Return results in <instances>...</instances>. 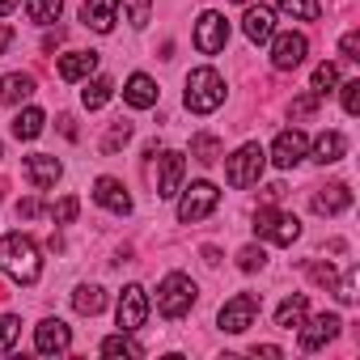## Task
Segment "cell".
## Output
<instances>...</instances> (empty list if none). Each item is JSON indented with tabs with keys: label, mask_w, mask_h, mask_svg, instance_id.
<instances>
[{
	"label": "cell",
	"mask_w": 360,
	"mask_h": 360,
	"mask_svg": "<svg viewBox=\"0 0 360 360\" xmlns=\"http://www.w3.org/2000/svg\"><path fill=\"white\" fill-rule=\"evenodd\" d=\"M0 271L13 276L18 284H39V276H43L39 246L26 233H5L0 238Z\"/></svg>",
	"instance_id": "cell-1"
},
{
	"label": "cell",
	"mask_w": 360,
	"mask_h": 360,
	"mask_svg": "<svg viewBox=\"0 0 360 360\" xmlns=\"http://www.w3.org/2000/svg\"><path fill=\"white\" fill-rule=\"evenodd\" d=\"M183 102H187L191 115H212V110L225 102V81H221V72H217V68H191Z\"/></svg>",
	"instance_id": "cell-2"
},
{
	"label": "cell",
	"mask_w": 360,
	"mask_h": 360,
	"mask_svg": "<svg viewBox=\"0 0 360 360\" xmlns=\"http://www.w3.org/2000/svg\"><path fill=\"white\" fill-rule=\"evenodd\" d=\"M191 305H195V280L191 276H183V271H169L165 280H161V288H157V309H161V318H187L191 314Z\"/></svg>",
	"instance_id": "cell-3"
},
{
	"label": "cell",
	"mask_w": 360,
	"mask_h": 360,
	"mask_svg": "<svg viewBox=\"0 0 360 360\" xmlns=\"http://www.w3.org/2000/svg\"><path fill=\"white\" fill-rule=\"evenodd\" d=\"M263 165H267V153L250 140V144H242V148L225 161V183L238 187V191H246V187H255L259 178H263Z\"/></svg>",
	"instance_id": "cell-4"
},
{
	"label": "cell",
	"mask_w": 360,
	"mask_h": 360,
	"mask_svg": "<svg viewBox=\"0 0 360 360\" xmlns=\"http://www.w3.org/2000/svg\"><path fill=\"white\" fill-rule=\"evenodd\" d=\"M255 233L263 242H276V246H292L301 238V221L292 212H280V208H259L255 212Z\"/></svg>",
	"instance_id": "cell-5"
},
{
	"label": "cell",
	"mask_w": 360,
	"mask_h": 360,
	"mask_svg": "<svg viewBox=\"0 0 360 360\" xmlns=\"http://www.w3.org/2000/svg\"><path fill=\"white\" fill-rule=\"evenodd\" d=\"M217 204H221V191H217L212 183H191L187 195L178 200V221H183V225H195V221L212 217Z\"/></svg>",
	"instance_id": "cell-6"
},
{
	"label": "cell",
	"mask_w": 360,
	"mask_h": 360,
	"mask_svg": "<svg viewBox=\"0 0 360 360\" xmlns=\"http://www.w3.org/2000/svg\"><path fill=\"white\" fill-rule=\"evenodd\" d=\"M144 318H148V292L140 288V284H127L123 292H119V305H115V322H119V330H140L144 326Z\"/></svg>",
	"instance_id": "cell-7"
},
{
	"label": "cell",
	"mask_w": 360,
	"mask_h": 360,
	"mask_svg": "<svg viewBox=\"0 0 360 360\" xmlns=\"http://www.w3.org/2000/svg\"><path fill=\"white\" fill-rule=\"evenodd\" d=\"M255 318H259V297H255V292H238V297H229V301L221 305V330H229V335L250 330Z\"/></svg>",
	"instance_id": "cell-8"
},
{
	"label": "cell",
	"mask_w": 360,
	"mask_h": 360,
	"mask_svg": "<svg viewBox=\"0 0 360 360\" xmlns=\"http://www.w3.org/2000/svg\"><path fill=\"white\" fill-rule=\"evenodd\" d=\"M267 43H271V64H276L280 72H292V68H301V64H305V51H309L305 34L284 30V34H271Z\"/></svg>",
	"instance_id": "cell-9"
},
{
	"label": "cell",
	"mask_w": 360,
	"mask_h": 360,
	"mask_svg": "<svg viewBox=\"0 0 360 360\" xmlns=\"http://www.w3.org/2000/svg\"><path fill=\"white\" fill-rule=\"evenodd\" d=\"M183 174H187L183 153L165 148V153L157 157V195H161V200H174L178 191H183Z\"/></svg>",
	"instance_id": "cell-10"
},
{
	"label": "cell",
	"mask_w": 360,
	"mask_h": 360,
	"mask_svg": "<svg viewBox=\"0 0 360 360\" xmlns=\"http://www.w3.org/2000/svg\"><path fill=\"white\" fill-rule=\"evenodd\" d=\"M225 43H229V22L208 9V13L200 18V26H195V47H200L204 56H217V51H225Z\"/></svg>",
	"instance_id": "cell-11"
},
{
	"label": "cell",
	"mask_w": 360,
	"mask_h": 360,
	"mask_svg": "<svg viewBox=\"0 0 360 360\" xmlns=\"http://www.w3.org/2000/svg\"><path fill=\"white\" fill-rule=\"evenodd\" d=\"M34 347H39L43 356H60V352H68V347H72V330H68V322H60V318L39 322V326H34Z\"/></svg>",
	"instance_id": "cell-12"
},
{
	"label": "cell",
	"mask_w": 360,
	"mask_h": 360,
	"mask_svg": "<svg viewBox=\"0 0 360 360\" xmlns=\"http://www.w3.org/2000/svg\"><path fill=\"white\" fill-rule=\"evenodd\" d=\"M305 148H309V140H305V131H280L276 136V144H271V161L280 165V169H292V165H301L305 161Z\"/></svg>",
	"instance_id": "cell-13"
},
{
	"label": "cell",
	"mask_w": 360,
	"mask_h": 360,
	"mask_svg": "<svg viewBox=\"0 0 360 360\" xmlns=\"http://www.w3.org/2000/svg\"><path fill=\"white\" fill-rule=\"evenodd\" d=\"M26 178H30V187L34 191H47V187H56L60 183V174H64V165L51 157V153H34V157H26Z\"/></svg>",
	"instance_id": "cell-14"
},
{
	"label": "cell",
	"mask_w": 360,
	"mask_h": 360,
	"mask_svg": "<svg viewBox=\"0 0 360 360\" xmlns=\"http://www.w3.org/2000/svg\"><path fill=\"white\" fill-rule=\"evenodd\" d=\"M339 314H318L314 322H301V352H318L322 343H330L339 335Z\"/></svg>",
	"instance_id": "cell-15"
},
{
	"label": "cell",
	"mask_w": 360,
	"mask_h": 360,
	"mask_svg": "<svg viewBox=\"0 0 360 360\" xmlns=\"http://www.w3.org/2000/svg\"><path fill=\"white\" fill-rule=\"evenodd\" d=\"M94 200L106 212H115V217H127L131 212V195H127V187L119 183V178H98V183H94Z\"/></svg>",
	"instance_id": "cell-16"
},
{
	"label": "cell",
	"mask_w": 360,
	"mask_h": 360,
	"mask_svg": "<svg viewBox=\"0 0 360 360\" xmlns=\"http://www.w3.org/2000/svg\"><path fill=\"white\" fill-rule=\"evenodd\" d=\"M115 18H119V0H85V9H81V22L94 34H110Z\"/></svg>",
	"instance_id": "cell-17"
},
{
	"label": "cell",
	"mask_w": 360,
	"mask_h": 360,
	"mask_svg": "<svg viewBox=\"0 0 360 360\" xmlns=\"http://www.w3.org/2000/svg\"><path fill=\"white\" fill-rule=\"evenodd\" d=\"M347 208H352L347 183H330V187H318V191H314V212H318V217H339V212H347Z\"/></svg>",
	"instance_id": "cell-18"
},
{
	"label": "cell",
	"mask_w": 360,
	"mask_h": 360,
	"mask_svg": "<svg viewBox=\"0 0 360 360\" xmlns=\"http://www.w3.org/2000/svg\"><path fill=\"white\" fill-rule=\"evenodd\" d=\"M242 30H246L250 43H267V39L276 34V13H271L267 5H250L246 18H242Z\"/></svg>",
	"instance_id": "cell-19"
},
{
	"label": "cell",
	"mask_w": 360,
	"mask_h": 360,
	"mask_svg": "<svg viewBox=\"0 0 360 360\" xmlns=\"http://www.w3.org/2000/svg\"><path fill=\"white\" fill-rule=\"evenodd\" d=\"M94 68H98V51H68V56H60V64H56L60 81H85Z\"/></svg>",
	"instance_id": "cell-20"
},
{
	"label": "cell",
	"mask_w": 360,
	"mask_h": 360,
	"mask_svg": "<svg viewBox=\"0 0 360 360\" xmlns=\"http://www.w3.org/2000/svg\"><path fill=\"white\" fill-rule=\"evenodd\" d=\"M123 98H127V106L148 110V106H157V81H153V77H144V72H131V77H127V85H123Z\"/></svg>",
	"instance_id": "cell-21"
},
{
	"label": "cell",
	"mask_w": 360,
	"mask_h": 360,
	"mask_svg": "<svg viewBox=\"0 0 360 360\" xmlns=\"http://www.w3.org/2000/svg\"><path fill=\"white\" fill-rule=\"evenodd\" d=\"M26 98H34V77H30V72H9V77H0V102H5V106H22Z\"/></svg>",
	"instance_id": "cell-22"
},
{
	"label": "cell",
	"mask_w": 360,
	"mask_h": 360,
	"mask_svg": "<svg viewBox=\"0 0 360 360\" xmlns=\"http://www.w3.org/2000/svg\"><path fill=\"white\" fill-rule=\"evenodd\" d=\"M305 314H309V301H305L301 292H297V297H284L280 309H276V326H280V330H292V326L305 322Z\"/></svg>",
	"instance_id": "cell-23"
},
{
	"label": "cell",
	"mask_w": 360,
	"mask_h": 360,
	"mask_svg": "<svg viewBox=\"0 0 360 360\" xmlns=\"http://www.w3.org/2000/svg\"><path fill=\"white\" fill-rule=\"evenodd\" d=\"M343 153H347V140H343V131H322V136L314 140V161H322V165L339 161Z\"/></svg>",
	"instance_id": "cell-24"
},
{
	"label": "cell",
	"mask_w": 360,
	"mask_h": 360,
	"mask_svg": "<svg viewBox=\"0 0 360 360\" xmlns=\"http://www.w3.org/2000/svg\"><path fill=\"white\" fill-rule=\"evenodd\" d=\"M72 309H77V314H85V318L102 314V309H106V292H102L98 284H81V288L72 292Z\"/></svg>",
	"instance_id": "cell-25"
},
{
	"label": "cell",
	"mask_w": 360,
	"mask_h": 360,
	"mask_svg": "<svg viewBox=\"0 0 360 360\" xmlns=\"http://www.w3.org/2000/svg\"><path fill=\"white\" fill-rule=\"evenodd\" d=\"M43 123H47V115H43L39 106H26V110H18V119H13V136H18V140H34V136L43 131Z\"/></svg>",
	"instance_id": "cell-26"
},
{
	"label": "cell",
	"mask_w": 360,
	"mask_h": 360,
	"mask_svg": "<svg viewBox=\"0 0 360 360\" xmlns=\"http://www.w3.org/2000/svg\"><path fill=\"white\" fill-rule=\"evenodd\" d=\"M110 94H115L110 77H94V81L81 89V102H85V110H102V106L110 102Z\"/></svg>",
	"instance_id": "cell-27"
},
{
	"label": "cell",
	"mask_w": 360,
	"mask_h": 360,
	"mask_svg": "<svg viewBox=\"0 0 360 360\" xmlns=\"http://www.w3.org/2000/svg\"><path fill=\"white\" fill-rule=\"evenodd\" d=\"M221 153H225V144H221L217 136H208V131H200V136L191 140V157H195L200 165H217Z\"/></svg>",
	"instance_id": "cell-28"
},
{
	"label": "cell",
	"mask_w": 360,
	"mask_h": 360,
	"mask_svg": "<svg viewBox=\"0 0 360 360\" xmlns=\"http://www.w3.org/2000/svg\"><path fill=\"white\" fill-rule=\"evenodd\" d=\"M60 13H64V0H26V18L39 26H51Z\"/></svg>",
	"instance_id": "cell-29"
},
{
	"label": "cell",
	"mask_w": 360,
	"mask_h": 360,
	"mask_svg": "<svg viewBox=\"0 0 360 360\" xmlns=\"http://www.w3.org/2000/svg\"><path fill=\"white\" fill-rule=\"evenodd\" d=\"M280 9H284L288 18H297V22H318V18H322V5H318V0H280Z\"/></svg>",
	"instance_id": "cell-30"
},
{
	"label": "cell",
	"mask_w": 360,
	"mask_h": 360,
	"mask_svg": "<svg viewBox=\"0 0 360 360\" xmlns=\"http://www.w3.org/2000/svg\"><path fill=\"white\" fill-rule=\"evenodd\" d=\"M98 352H102V356H140V343H131V339H127V330H119V335L102 339V343H98Z\"/></svg>",
	"instance_id": "cell-31"
},
{
	"label": "cell",
	"mask_w": 360,
	"mask_h": 360,
	"mask_svg": "<svg viewBox=\"0 0 360 360\" xmlns=\"http://www.w3.org/2000/svg\"><path fill=\"white\" fill-rule=\"evenodd\" d=\"M335 85H339V68H335V64H318V68H314V85H309V89H314L318 98H326Z\"/></svg>",
	"instance_id": "cell-32"
},
{
	"label": "cell",
	"mask_w": 360,
	"mask_h": 360,
	"mask_svg": "<svg viewBox=\"0 0 360 360\" xmlns=\"http://www.w3.org/2000/svg\"><path fill=\"white\" fill-rule=\"evenodd\" d=\"M77 212H81V200H77V195H64V200L51 204V221H56V225H72Z\"/></svg>",
	"instance_id": "cell-33"
},
{
	"label": "cell",
	"mask_w": 360,
	"mask_h": 360,
	"mask_svg": "<svg viewBox=\"0 0 360 360\" xmlns=\"http://www.w3.org/2000/svg\"><path fill=\"white\" fill-rule=\"evenodd\" d=\"M18 335H22V318L0 314V352H9V347L18 343Z\"/></svg>",
	"instance_id": "cell-34"
},
{
	"label": "cell",
	"mask_w": 360,
	"mask_h": 360,
	"mask_svg": "<svg viewBox=\"0 0 360 360\" xmlns=\"http://www.w3.org/2000/svg\"><path fill=\"white\" fill-rule=\"evenodd\" d=\"M123 9H127V22L136 30H144L148 26V13H153V0H123Z\"/></svg>",
	"instance_id": "cell-35"
},
{
	"label": "cell",
	"mask_w": 360,
	"mask_h": 360,
	"mask_svg": "<svg viewBox=\"0 0 360 360\" xmlns=\"http://www.w3.org/2000/svg\"><path fill=\"white\" fill-rule=\"evenodd\" d=\"M127 140H131V123H115V127L106 131V140H102V153H119Z\"/></svg>",
	"instance_id": "cell-36"
},
{
	"label": "cell",
	"mask_w": 360,
	"mask_h": 360,
	"mask_svg": "<svg viewBox=\"0 0 360 360\" xmlns=\"http://www.w3.org/2000/svg\"><path fill=\"white\" fill-rule=\"evenodd\" d=\"M263 263H267V250H263V246H242V250H238V267H242V271H259Z\"/></svg>",
	"instance_id": "cell-37"
},
{
	"label": "cell",
	"mask_w": 360,
	"mask_h": 360,
	"mask_svg": "<svg viewBox=\"0 0 360 360\" xmlns=\"http://www.w3.org/2000/svg\"><path fill=\"white\" fill-rule=\"evenodd\" d=\"M339 98H343V110L347 115H360V81H343L339 85Z\"/></svg>",
	"instance_id": "cell-38"
},
{
	"label": "cell",
	"mask_w": 360,
	"mask_h": 360,
	"mask_svg": "<svg viewBox=\"0 0 360 360\" xmlns=\"http://www.w3.org/2000/svg\"><path fill=\"white\" fill-rule=\"evenodd\" d=\"M356 280H360V271H356V267H347V276H343V280H339V288H335L343 305H352V301H356Z\"/></svg>",
	"instance_id": "cell-39"
},
{
	"label": "cell",
	"mask_w": 360,
	"mask_h": 360,
	"mask_svg": "<svg viewBox=\"0 0 360 360\" xmlns=\"http://www.w3.org/2000/svg\"><path fill=\"white\" fill-rule=\"evenodd\" d=\"M318 102H322V98H318L314 89H309V94H301V98L292 102V119H305V115H314V110H318Z\"/></svg>",
	"instance_id": "cell-40"
},
{
	"label": "cell",
	"mask_w": 360,
	"mask_h": 360,
	"mask_svg": "<svg viewBox=\"0 0 360 360\" xmlns=\"http://www.w3.org/2000/svg\"><path fill=\"white\" fill-rule=\"evenodd\" d=\"M339 51H343V60H360V34H356V30H347V34H343V43H339Z\"/></svg>",
	"instance_id": "cell-41"
},
{
	"label": "cell",
	"mask_w": 360,
	"mask_h": 360,
	"mask_svg": "<svg viewBox=\"0 0 360 360\" xmlns=\"http://www.w3.org/2000/svg\"><path fill=\"white\" fill-rule=\"evenodd\" d=\"M309 280L314 284H335V267L330 263H309Z\"/></svg>",
	"instance_id": "cell-42"
},
{
	"label": "cell",
	"mask_w": 360,
	"mask_h": 360,
	"mask_svg": "<svg viewBox=\"0 0 360 360\" xmlns=\"http://www.w3.org/2000/svg\"><path fill=\"white\" fill-rule=\"evenodd\" d=\"M18 217H22V221L39 217V200H22V204H18Z\"/></svg>",
	"instance_id": "cell-43"
},
{
	"label": "cell",
	"mask_w": 360,
	"mask_h": 360,
	"mask_svg": "<svg viewBox=\"0 0 360 360\" xmlns=\"http://www.w3.org/2000/svg\"><path fill=\"white\" fill-rule=\"evenodd\" d=\"M250 352H255V356H271V360H276V356H284V352H280V347H271V343H263V347H259V343H255V347H250Z\"/></svg>",
	"instance_id": "cell-44"
},
{
	"label": "cell",
	"mask_w": 360,
	"mask_h": 360,
	"mask_svg": "<svg viewBox=\"0 0 360 360\" xmlns=\"http://www.w3.org/2000/svg\"><path fill=\"white\" fill-rule=\"evenodd\" d=\"M9 43H13V30H9V26H0V56H5Z\"/></svg>",
	"instance_id": "cell-45"
},
{
	"label": "cell",
	"mask_w": 360,
	"mask_h": 360,
	"mask_svg": "<svg viewBox=\"0 0 360 360\" xmlns=\"http://www.w3.org/2000/svg\"><path fill=\"white\" fill-rule=\"evenodd\" d=\"M60 39H64V34L56 30V34H47V39H43V47H47V51H56V47H60Z\"/></svg>",
	"instance_id": "cell-46"
},
{
	"label": "cell",
	"mask_w": 360,
	"mask_h": 360,
	"mask_svg": "<svg viewBox=\"0 0 360 360\" xmlns=\"http://www.w3.org/2000/svg\"><path fill=\"white\" fill-rule=\"evenodd\" d=\"M18 5H22V0H0V18H5V13H13Z\"/></svg>",
	"instance_id": "cell-47"
},
{
	"label": "cell",
	"mask_w": 360,
	"mask_h": 360,
	"mask_svg": "<svg viewBox=\"0 0 360 360\" xmlns=\"http://www.w3.org/2000/svg\"><path fill=\"white\" fill-rule=\"evenodd\" d=\"M242 5H250V0H242Z\"/></svg>",
	"instance_id": "cell-48"
},
{
	"label": "cell",
	"mask_w": 360,
	"mask_h": 360,
	"mask_svg": "<svg viewBox=\"0 0 360 360\" xmlns=\"http://www.w3.org/2000/svg\"><path fill=\"white\" fill-rule=\"evenodd\" d=\"M0 153H5V148H0Z\"/></svg>",
	"instance_id": "cell-49"
}]
</instances>
